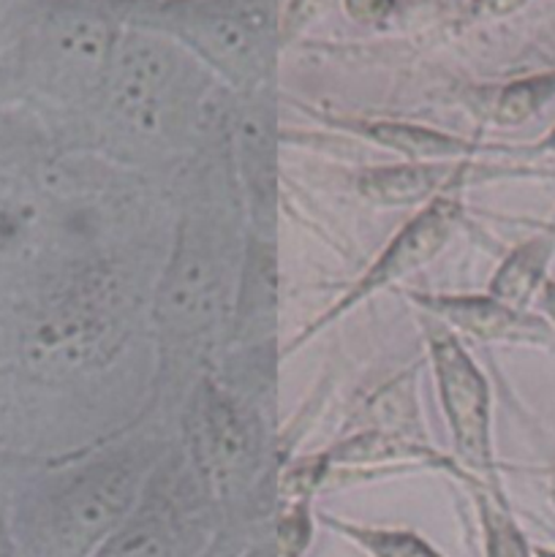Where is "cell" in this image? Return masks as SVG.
I'll use <instances>...</instances> for the list:
<instances>
[{"label": "cell", "instance_id": "1", "mask_svg": "<svg viewBox=\"0 0 555 557\" xmlns=\"http://www.w3.org/2000/svg\"><path fill=\"white\" fill-rule=\"evenodd\" d=\"M139 490L141 466L131 455L27 484L9 506L16 557H92L139 504Z\"/></svg>", "mask_w": 555, "mask_h": 557}, {"label": "cell", "instance_id": "2", "mask_svg": "<svg viewBox=\"0 0 555 557\" xmlns=\"http://www.w3.org/2000/svg\"><path fill=\"white\" fill-rule=\"evenodd\" d=\"M120 297L118 275L103 267L49 283L16 332L22 368L58 381L107 364L123 343Z\"/></svg>", "mask_w": 555, "mask_h": 557}, {"label": "cell", "instance_id": "3", "mask_svg": "<svg viewBox=\"0 0 555 557\" xmlns=\"http://www.w3.org/2000/svg\"><path fill=\"white\" fill-rule=\"evenodd\" d=\"M118 30L92 0H47L16 20L14 63L22 85L58 103L98 96Z\"/></svg>", "mask_w": 555, "mask_h": 557}, {"label": "cell", "instance_id": "4", "mask_svg": "<svg viewBox=\"0 0 555 557\" xmlns=\"http://www.w3.org/2000/svg\"><path fill=\"white\" fill-rule=\"evenodd\" d=\"M98 96L120 141L152 147L169 139L188 112V74L177 49L152 30L118 33Z\"/></svg>", "mask_w": 555, "mask_h": 557}, {"label": "cell", "instance_id": "5", "mask_svg": "<svg viewBox=\"0 0 555 557\" xmlns=\"http://www.w3.org/2000/svg\"><path fill=\"white\" fill-rule=\"evenodd\" d=\"M139 25L183 41L243 90L270 71L275 20L267 0H158Z\"/></svg>", "mask_w": 555, "mask_h": 557}, {"label": "cell", "instance_id": "6", "mask_svg": "<svg viewBox=\"0 0 555 557\" xmlns=\"http://www.w3.org/2000/svg\"><path fill=\"white\" fill-rule=\"evenodd\" d=\"M229 299L226 248L210 223L188 221L158 288L156 319L172 341H194L212 330Z\"/></svg>", "mask_w": 555, "mask_h": 557}, {"label": "cell", "instance_id": "7", "mask_svg": "<svg viewBox=\"0 0 555 557\" xmlns=\"http://www.w3.org/2000/svg\"><path fill=\"white\" fill-rule=\"evenodd\" d=\"M190 460L215 504L243 493L254 466V435L234 397L215 381H201L185 413Z\"/></svg>", "mask_w": 555, "mask_h": 557}, {"label": "cell", "instance_id": "8", "mask_svg": "<svg viewBox=\"0 0 555 557\" xmlns=\"http://www.w3.org/2000/svg\"><path fill=\"white\" fill-rule=\"evenodd\" d=\"M430 354L457 460L488 484H495L488 381L468 359L460 343L441 326L430 330Z\"/></svg>", "mask_w": 555, "mask_h": 557}, {"label": "cell", "instance_id": "9", "mask_svg": "<svg viewBox=\"0 0 555 557\" xmlns=\"http://www.w3.org/2000/svg\"><path fill=\"white\" fill-rule=\"evenodd\" d=\"M30 169L0 136V277L36 267L52 239V210Z\"/></svg>", "mask_w": 555, "mask_h": 557}, {"label": "cell", "instance_id": "10", "mask_svg": "<svg viewBox=\"0 0 555 557\" xmlns=\"http://www.w3.org/2000/svg\"><path fill=\"white\" fill-rule=\"evenodd\" d=\"M457 221H460V199H457V196H446V194L433 196V199H430V205L424 207L422 212H417V215H414L411 221H408L406 226L395 234V239L386 245L384 253H381L379 259L373 261V267L365 272L362 281H359L357 286H354L351 292H348L346 297H343L341 302L330 310V313L321 315V319L316 321V324L310 326L303 337H297V343L305 341L308 335H313V332L321 330V326L332 324L337 315L346 313V310H351L354 305H359L362 299H368L370 294L379 292V288L390 286V283L397 281V277L408 275V272H414V270H419L422 264H428V261L433 259V256L439 253L446 243H449V237L455 234V228H457ZM297 343H294V346H297Z\"/></svg>", "mask_w": 555, "mask_h": 557}, {"label": "cell", "instance_id": "11", "mask_svg": "<svg viewBox=\"0 0 555 557\" xmlns=\"http://www.w3.org/2000/svg\"><path fill=\"white\" fill-rule=\"evenodd\" d=\"M199 528L196 511L180 504L174 490H152L103 539L92 557H194L201 539Z\"/></svg>", "mask_w": 555, "mask_h": 557}, {"label": "cell", "instance_id": "12", "mask_svg": "<svg viewBox=\"0 0 555 557\" xmlns=\"http://www.w3.org/2000/svg\"><path fill=\"white\" fill-rule=\"evenodd\" d=\"M430 315L449 321L457 330L479 337V341L504 343H542L555 341L553 326L547 321L528 315L526 310L490 297H414Z\"/></svg>", "mask_w": 555, "mask_h": 557}, {"label": "cell", "instance_id": "13", "mask_svg": "<svg viewBox=\"0 0 555 557\" xmlns=\"http://www.w3.org/2000/svg\"><path fill=\"white\" fill-rule=\"evenodd\" d=\"M466 163H403L370 169L359 177V190L375 205H417L430 196L457 188L466 177Z\"/></svg>", "mask_w": 555, "mask_h": 557}, {"label": "cell", "instance_id": "14", "mask_svg": "<svg viewBox=\"0 0 555 557\" xmlns=\"http://www.w3.org/2000/svg\"><path fill=\"white\" fill-rule=\"evenodd\" d=\"M553 250L555 239L547 232L517 245L495 272L493 283H490V294L501 302L511 305V308L526 310V305L536 297L542 283L547 281Z\"/></svg>", "mask_w": 555, "mask_h": 557}, {"label": "cell", "instance_id": "15", "mask_svg": "<svg viewBox=\"0 0 555 557\" xmlns=\"http://www.w3.org/2000/svg\"><path fill=\"white\" fill-rule=\"evenodd\" d=\"M368 139L381 141L414 161H433V158H455L477 150V145L460 139V136L441 134V131L422 128V125L408 123H359Z\"/></svg>", "mask_w": 555, "mask_h": 557}, {"label": "cell", "instance_id": "16", "mask_svg": "<svg viewBox=\"0 0 555 557\" xmlns=\"http://www.w3.org/2000/svg\"><path fill=\"white\" fill-rule=\"evenodd\" d=\"M390 460H424V462H439L433 449H422L417 444L395 438V435L384 433H362L357 438L346 441L337 449H332L324 457V466H373V462H390Z\"/></svg>", "mask_w": 555, "mask_h": 557}, {"label": "cell", "instance_id": "17", "mask_svg": "<svg viewBox=\"0 0 555 557\" xmlns=\"http://www.w3.org/2000/svg\"><path fill=\"white\" fill-rule=\"evenodd\" d=\"M550 98H555V71L515 79L495 98L493 120L498 125H520L531 120Z\"/></svg>", "mask_w": 555, "mask_h": 557}, {"label": "cell", "instance_id": "18", "mask_svg": "<svg viewBox=\"0 0 555 557\" xmlns=\"http://www.w3.org/2000/svg\"><path fill=\"white\" fill-rule=\"evenodd\" d=\"M337 531L346 533L348 539L365 547V553L373 557H441L430 544L406 531H379V528H357L343 525V522L330 520Z\"/></svg>", "mask_w": 555, "mask_h": 557}, {"label": "cell", "instance_id": "19", "mask_svg": "<svg viewBox=\"0 0 555 557\" xmlns=\"http://www.w3.org/2000/svg\"><path fill=\"white\" fill-rule=\"evenodd\" d=\"M479 511H482L484 544H488V557H531L528 542L504 509L501 500L479 498Z\"/></svg>", "mask_w": 555, "mask_h": 557}, {"label": "cell", "instance_id": "20", "mask_svg": "<svg viewBox=\"0 0 555 557\" xmlns=\"http://www.w3.org/2000/svg\"><path fill=\"white\" fill-rule=\"evenodd\" d=\"M346 11L359 22H379L392 14L395 0H343Z\"/></svg>", "mask_w": 555, "mask_h": 557}, {"label": "cell", "instance_id": "21", "mask_svg": "<svg viewBox=\"0 0 555 557\" xmlns=\"http://www.w3.org/2000/svg\"><path fill=\"white\" fill-rule=\"evenodd\" d=\"M528 0H471L473 16H506L511 11L522 9Z\"/></svg>", "mask_w": 555, "mask_h": 557}, {"label": "cell", "instance_id": "22", "mask_svg": "<svg viewBox=\"0 0 555 557\" xmlns=\"http://www.w3.org/2000/svg\"><path fill=\"white\" fill-rule=\"evenodd\" d=\"M330 0H294L292 11H288V25L297 27L303 25L305 20H313L321 9H326Z\"/></svg>", "mask_w": 555, "mask_h": 557}, {"label": "cell", "instance_id": "23", "mask_svg": "<svg viewBox=\"0 0 555 557\" xmlns=\"http://www.w3.org/2000/svg\"><path fill=\"white\" fill-rule=\"evenodd\" d=\"M0 557H16L14 531H11V509L0 498Z\"/></svg>", "mask_w": 555, "mask_h": 557}, {"label": "cell", "instance_id": "24", "mask_svg": "<svg viewBox=\"0 0 555 557\" xmlns=\"http://www.w3.org/2000/svg\"><path fill=\"white\" fill-rule=\"evenodd\" d=\"M38 466L36 457L20 455V451L0 449V471H27V468Z\"/></svg>", "mask_w": 555, "mask_h": 557}, {"label": "cell", "instance_id": "25", "mask_svg": "<svg viewBox=\"0 0 555 557\" xmlns=\"http://www.w3.org/2000/svg\"><path fill=\"white\" fill-rule=\"evenodd\" d=\"M539 308L550 319V326L555 330V281H544L539 288Z\"/></svg>", "mask_w": 555, "mask_h": 557}, {"label": "cell", "instance_id": "26", "mask_svg": "<svg viewBox=\"0 0 555 557\" xmlns=\"http://www.w3.org/2000/svg\"><path fill=\"white\" fill-rule=\"evenodd\" d=\"M297 549L286 547V544H278V547H259L254 549L248 557H297Z\"/></svg>", "mask_w": 555, "mask_h": 557}, {"label": "cell", "instance_id": "27", "mask_svg": "<svg viewBox=\"0 0 555 557\" xmlns=\"http://www.w3.org/2000/svg\"><path fill=\"white\" fill-rule=\"evenodd\" d=\"M11 5H14V0H0V27H3V22H9Z\"/></svg>", "mask_w": 555, "mask_h": 557}, {"label": "cell", "instance_id": "28", "mask_svg": "<svg viewBox=\"0 0 555 557\" xmlns=\"http://www.w3.org/2000/svg\"><path fill=\"white\" fill-rule=\"evenodd\" d=\"M539 147H542V150H550V152H555V128L550 131L547 136H544V141H542V145H539Z\"/></svg>", "mask_w": 555, "mask_h": 557}, {"label": "cell", "instance_id": "29", "mask_svg": "<svg viewBox=\"0 0 555 557\" xmlns=\"http://www.w3.org/2000/svg\"><path fill=\"white\" fill-rule=\"evenodd\" d=\"M542 232H547V234H550V237H553V239H555V226H542Z\"/></svg>", "mask_w": 555, "mask_h": 557}, {"label": "cell", "instance_id": "30", "mask_svg": "<svg viewBox=\"0 0 555 557\" xmlns=\"http://www.w3.org/2000/svg\"><path fill=\"white\" fill-rule=\"evenodd\" d=\"M553 504H555V482H553Z\"/></svg>", "mask_w": 555, "mask_h": 557}]
</instances>
